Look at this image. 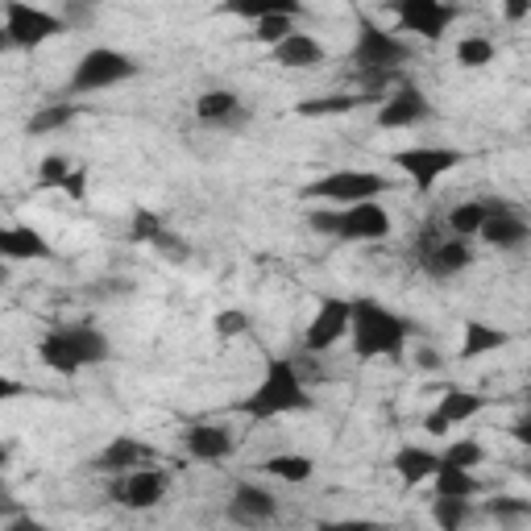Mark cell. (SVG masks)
Instances as JSON below:
<instances>
[{
    "instance_id": "43",
    "label": "cell",
    "mask_w": 531,
    "mask_h": 531,
    "mask_svg": "<svg viewBox=\"0 0 531 531\" xmlns=\"http://www.w3.org/2000/svg\"><path fill=\"white\" fill-rule=\"evenodd\" d=\"M449 428H453V424H449V419H444V411H440V407H436V411L424 419V432H432V436H444Z\"/></svg>"
},
{
    "instance_id": "11",
    "label": "cell",
    "mask_w": 531,
    "mask_h": 531,
    "mask_svg": "<svg viewBox=\"0 0 531 531\" xmlns=\"http://www.w3.org/2000/svg\"><path fill=\"white\" fill-rule=\"evenodd\" d=\"M390 9H395V17H399V30L432 38V42L449 30L453 17H457L453 0H390Z\"/></svg>"
},
{
    "instance_id": "28",
    "label": "cell",
    "mask_w": 531,
    "mask_h": 531,
    "mask_svg": "<svg viewBox=\"0 0 531 531\" xmlns=\"http://www.w3.org/2000/svg\"><path fill=\"white\" fill-rule=\"evenodd\" d=\"M75 117H79V108H75V104H67V100H59V104H46V108H38V113H34L30 121H25V133H34V137L59 133V129H67Z\"/></svg>"
},
{
    "instance_id": "36",
    "label": "cell",
    "mask_w": 531,
    "mask_h": 531,
    "mask_svg": "<svg viewBox=\"0 0 531 531\" xmlns=\"http://www.w3.org/2000/svg\"><path fill=\"white\" fill-rule=\"evenodd\" d=\"M150 245L158 249L162 258H171V262H187V258H191V245H187V241H179L171 229H158V233L150 237Z\"/></svg>"
},
{
    "instance_id": "14",
    "label": "cell",
    "mask_w": 531,
    "mask_h": 531,
    "mask_svg": "<svg viewBox=\"0 0 531 531\" xmlns=\"http://www.w3.org/2000/svg\"><path fill=\"white\" fill-rule=\"evenodd\" d=\"M432 117V104L424 100V92L411 88V83H399V92H390L378 108V125L382 129H411L419 121Z\"/></svg>"
},
{
    "instance_id": "25",
    "label": "cell",
    "mask_w": 531,
    "mask_h": 531,
    "mask_svg": "<svg viewBox=\"0 0 531 531\" xmlns=\"http://www.w3.org/2000/svg\"><path fill=\"white\" fill-rule=\"evenodd\" d=\"M507 345V332L494 328V324H482V320H469L465 324V341H461V361H473V357H486L494 349Z\"/></svg>"
},
{
    "instance_id": "1",
    "label": "cell",
    "mask_w": 531,
    "mask_h": 531,
    "mask_svg": "<svg viewBox=\"0 0 531 531\" xmlns=\"http://www.w3.org/2000/svg\"><path fill=\"white\" fill-rule=\"evenodd\" d=\"M108 353H113V345H108V337L92 324L50 328L38 341L42 366H50L54 374H79L83 366H100V361H108Z\"/></svg>"
},
{
    "instance_id": "27",
    "label": "cell",
    "mask_w": 531,
    "mask_h": 531,
    "mask_svg": "<svg viewBox=\"0 0 531 531\" xmlns=\"http://www.w3.org/2000/svg\"><path fill=\"white\" fill-rule=\"evenodd\" d=\"M440 411H444V419H449V424L457 428V424H465V419H473V415L486 411V395H478V390H444Z\"/></svg>"
},
{
    "instance_id": "35",
    "label": "cell",
    "mask_w": 531,
    "mask_h": 531,
    "mask_svg": "<svg viewBox=\"0 0 531 531\" xmlns=\"http://www.w3.org/2000/svg\"><path fill=\"white\" fill-rule=\"evenodd\" d=\"M482 457H486V449H482L478 440H453L449 449L440 453V461H444V465H461V469L482 465Z\"/></svg>"
},
{
    "instance_id": "42",
    "label": "cell",
    "mask_w": 531,
    "mask_h": 531,
    "mask_svg": "<svg viewBox=\"0 0 531 531\" xmlns=\"http://www.w3.org/2000/svg\"><path fill=\"white\" fill-rule=\"evenodd\" d=\"M511 436L523 444V449H531V407H527L523 419H515V424H511Z\"/></svg>"
},
{
    "instance_id": "10",
    "label": "cell",
    "mask_w": 531,
    "mask_h": 531,
    "mask_svg": "<svg viewBox=\"0 0 531 531\" xmlns=\"http://www.w3.org/2000/svg\"><path fill=\"white\" fill-rule=\"evenodd\" d=\"M461 162H465V154L449 150V146H415V150L395 154V166L415 183V191H432V183H440Z\"/></svg>"
},
{
    "instance_id": "8",
    "label": "cell",
    "mask_w": 531,
    "mask_h": 531,
    "mask_svg": "<svg viewBox=\"0 0 531 531\" xmlns=\"http://www.w3.org/2000/svg\"><path fill=\"white\" fill-rule=\"evenodd\" d=\"M382 191H390V179L374 175V171H332V175H320L303 187L307 200H320V204H361V200H378Z\"/></svg>"
},
{
    "instance_id": "24",
    "label": "cell",
    "mask_w": 531,
    "mask_h": 531,
    "mask_svg": "<svg viewBox=\"0 0 531 531\" xmlns=\"http://www.w3.org/2000/svg\"><path fill=\"white\" fill-rule=\"evenodd\" d=\"M502 200H465V204H457L453 212H449V233H457V237H482V229H486V220H490V212L498 208Z\"/></svg>"
},
{
    "instance_id": "19",
    "label": "cell",
    "mask_w": 531,
    "mask_h": 531,
    "mask_svg": "<svg viewBox=\"0 0 531 531\" xmlns=\"http://www.w3.org/2000/svg\"><path fill=\"white\" fill-rule=\"evenodd\" d=\"M183 449L195 461H225L233 453V432L220 424H195L183 432Z\"/></svg>"
},
{
    "instance_id": "9",
    "label": "cell",
    "mask_w": 531,
    "mask_h": 531,
    "mask_svg": "<svg viewBox=\"0 0 531 531\" xmlns=\"http://www.w3.org/2000/svg\"><path fill=\"white\" fill-rule=\"evenodd\" d=\"M411 59V50L403 46V38H395L390 30L374 21L357 25V42H353V63L361 71H399Z\"/></svg>"
},
{
    "instance_id": "40",
    "label": "cell",
    "mask_w": 531,
    "mask_h": 531,
    "mask_svg": "<svg viewBox=\"0 0 531 531\" xmlns=\"http://www.w3.org/2000/svg\"><path fill=\"white\" fill-rule=\"evenodd\" d=\"M158 229H162V225H158L154 212H137V216H133V241H146V245H150V237H154Z\"/></svg>"
},
{
    "instance_id": "46",
    "label": "cell",
    "mask_w": 531,
    "mask_h": 531,
    "mask_svg": "<svg viewBox=\"0 0 531 531\" xmlns=\"http://www.w3.org/2000/svg\"><path fill=\"white\" fill-rule=\"evenodd\" d=\"M515 473H523V478H531V461H515Z\"/></svg>"
},
{
    "instance_id": "37",
    "label": "cell",
    "mask_w": 531,
    "mask_h": 531,
    "mask_svg": "<svg viewBox=\"0 0 531 531\" xmlns=\"http://www.w3.org/2000/svg\"><path fill=\"white\" fill-rule=\"evenodd\" d=\"M100 13L96 0H63V21L71 25V30H83V25H92Z\"/></svg>"
},
{
    "instance_id": "41",
    "label": "cell",
    "mask_w": 531,
    "mask_h": 531,
    "mask_svg": "<svg viewBox=\"0 0 531 531\" xmlns=\"http://www.w3.org/2000/svg\"><path fill=\"white\" fill-rule=\"evenodd\" d=\"M502 13H507V21H523L531 17V0H502Z\"/></svg>"
},
{
    "instance_id": "45",
    "label": "cell",
    "mask_w": 531,
    "mask_h": 531,
    "mask_svg": "<svg viewBox=\"0 0 531 531\" xmlns=\"http://www.w3.org/2000/svg\"><path fill=\"white\" fill-rule=\"evenodd\" d=\"M13 395H21V382H13V378H0V399H13Z\"/></svg>"
},
{
    "instance_id": "21",
    "label": "cell",
    "mask_w": 531,
    "mask_h": 531,
    "mask_svg": "<svg viewBox=\"0 0 531 531\" xmlns=\"http://www.w3.org/2000/svg\"><path fill=\"white\" fill-rule=\"evenodd\" d=\"M440 465H444L440 453L419 449V444H407V449L395 453V473H399L403 486H424V482H432Z\"/></svg>"
},
{
    "instance_id": "17",
    "label": "cell",
    "mask_w": 531,
    "mask_h": 531,
    "mask_svg": "<svg viewBox=\"0 0 531 531\" xmlns=\"http://www.w3.org/2000/svg\"><path fill=\"white\" fill-rule=\"evenodd\" d=\"M229 519L233 523H245V527H258V523H270L278 519V498L262 486H233V498H229Z\"/></svg>"
},
{
    "instance_id": "31",
    "label": "cell",
    "mask_w": 531,
    "mask_h": 531,
    "mask_svg": "<svg viewBox=\"0 0 531 531\" xmlns=\"http://www.w3.org/2000/svg\"><path fill=\"white\" fill-rule=\"evenodd\" d=\"M469 498H444V494H436L432 498V519L444 527V531H457V527H465L469 523Z\"/></svg>"
},
{
    "instance_id": "22",
    "label": "cell",
    "mask_w": 531,
    "mask_h": 531,
    "mask_svg": "<svg viewBox=\"0 0 531 531\" xmlns=\"http://www.w3.org/2000/svg\"><path fill=\"white\" fill-rule=\"evenodd\" d=\"M274 63L278 67H291V71H307V67H320L324 63V46L312 34H291L287 42L274 46Z\"/></svg>"
},
{
    "instance_id": "26",
    "label": "cell",
    "mask_w": 531,
    "mask_h": 531,
    "mask_svg": "<svg viewBox=\"0 0 531 531\" xmlns=\"http://www.w3.org/2000/svg\"><path fill=\"white\" fill-rule=\"evenodd\" d=\"M478 490L482 482L473 478V469H461V465H440L432 478V494H444V498H473Z\"/></svg>"
},
{
    "instance_id": "13",
    "label": "cell",
    "mask_w": 531,
    "mask_h": 531,
    "mask_svg": "<svg viewBox=\"0 0 531 531\" xmlns=\"http://www.w3.org/2000/svg\"><path fill=\"white\" fill-rule=\"evenodd\" d=\"M166 486L171 482H166L162 469L137 465V469L121 473V478L113 482V502H121V507H129V511H150L166 498Z\"/></svg>"
},
{
    "instance_id": "29",
    "label": "cell",
    "mask_w": 531,
    "mask_h": 531,
    "mask_svg": "<svg viewBox=\"0 0 531 531\" xmlns=\"http://www.w3.org/2000/svg\"><path fill=\"white\" fill-rule=\"evenodd\" d=\"M270 478H278V482H307L316 473V461L312 457H303V453H274L266 465H262Z\"/></svg>"
},
{
    "instance_id": "5",
    "label": "cell",
    "mask_w": 531,
    "mask_h": 531,
    "mask_svg": "<svg viewBox=\"0 0 531 531\" xmlns=\"http://www.w3.org/2000/svg\"><path fill=\"white\" fill-rule=\"evenodd\" d=\"M415 254H419V266H424V274L436 278V283H449V278H457V274H465L473 266L469 241L457 237V233H440L436 220H428V225L419 229Z\"/></svg>"
},
{
    "instance_id": "32",
    "label": "cell",
    "mask_w": 531,
    "mask_h": 531,
    "mask_svg": "<svg viewBox=\"0 0 531 531\" xmlns=\"http://www.w3.org/2000/svg\"><path fill=\"white\" fill-rule=\"evenodd\" d=\"M457 63L465 67V71H478V67H490L494 63V42L490 38H465L461 46H457Z\"/></svg>"
},
{
    "instance_id": "30",
    "label": "cell",
    "mask_w": 531,
    "mask_h": 531,
    "mask_svg": "<svg viewBox=\"0 0 531 531\" xmlns=\"http://www.w3.org/2000/svg\"><path fill=\"white\" fill-rule=\"evenodd\" d=\"M361 104H370V96H320V100H303L299 117H341Z\"/></svg>"
},
{
    "instance_id": "23",
    "label": "cell",
    "mask_w": 531,
    "mask_h": 531,
    "mask_svg": "<svg viewBox=\"0 0 531 531\" xmlns=\"http://www.w3.org/2000/svg\"><path fill=\"white\" fill-rule=\"evenodd\" d=\"M216 13H225V17H245V21H262V17H278V13L299 17L303 5H299V0H220Z\"/></svg>"
},
{
    "instance_id": "33",
    "label": "cell",
    "mask_w": 531,
    "mask_h": 531,
    "mask_svg": "<svg viewBox=\"0 0 531 531\" xmlns=\"http://www.w3.org/2000/svg\"><path fill=\"white\" fill-rule=\"evenodd\" d=\"M295 17H287V13H278V17H262V21H254V38L262 42V46H278V42H287L291 34H295V25H291Z\"/></svg>"
},
{
    "instance_id": "3",
    "label": "cell",
    "mask_w": 531,
    "mask_h": 531,
    "mask_svg": "<svg viewBox=\"0 0 531 531\" xmlns=\"http://www.w3.org/2000/svg\"><path fill=\"white\" fill-rule=\"evenodd\" d=\"M307 407H312V395H307L299 370L283 357L270 361L258 390L237 403V411L249 419H274V415H291V411H307Z\"/></svg>"
},
{
    "instance_id": "44",
    "label": "cell",
    "mask_w": 531,
    "mask_h": 531,
    "mask_svg": "<svg viewBox=\"0 0 531 531\" xmlns=\"http://www.w3.org/2000/svg\"><path fill=\"white\" fill-rule=\"evenodd\" d=\"M415 361H419L424 370H440V366H444V357H440L436 349H419V353H415Z\"/></svg>"
},
{
    "instance_id": "15",
    "label": "cell",
    "mask_w": 531,
    "mask_h": 531,
    "mask_svg": "<svg viewBox=\"0 0 531 531\" xmlns=\"http://www.w3.org/2000/svg\"><path fill=\"white\" fill-rule=\"evenodd\" d=\"M195 117H200L204 125H212V129H245V121H249V108L241 104V96L237 92H225V88H212V92H204L200 100H195Z\"/></svg>"
},
{
    "instance_id": "12",
    "label": "cell",
    "mask_w": 531,
    "mask_h": 531,
    "mask_svg": "<svg viewBox=\"0 0 531 531\" xmlns=\"http://www.w3.org/2000/svg\"><path fill=\"white\" fill-rule=\"evenodd\" d=\"M349 328H353V303L349 299H324L316 307L312 324H307V332H303V345H307V353H324L341 337H349Z\"/></svg>"
},
{
    "instance_id": "16",
    "label": "cell",
    "mask_w": 531,
    "mask_h": 531,
    "mask_svg": "<svg viewBox=\"0 0 531 531\" xmlns=\"http://www.w3.org/2000/svg\"><path fill=\"white\" fill-rule=\"evenodd\" d=\"M482 241L494 245V249H502V254H511V249H523V245L531 241V225H527V220H523L507 200H502V204L490 212V220H486Z\"/></svg>"
},
{
    "instance_id": "18",
    "label": "cell",
    "mask_w": 531,
    "mask_h": 531,
    "mask_svg": "<svg viewBox=\"0 0 531 531\" xmlns=\"http://www.w3.org/2000/svg\"><path fill=\"white\" fill-rule=\"evenodd\" d=\"M150 457H154V453H150V444H142L137 436H113V440H108L104 449L96 453L92 469L121 478V473H129V469H137V465H146Z\"/></svg>"
},
{
    "instance_id": "38",
    "label": "cell",
    "mask_w": 531,
    "mask_h": 531,
    "mask_svg": "<svg viewBox=\"0 0 531 531\" xmlns=\"http://www.w3.org/2000/svg\"><path fill=\"white\" fill-rule=\"evenodd\" d=\"M486 511L494 519H502V523H511V519H527L531 515V502H523V498H494Z\"/></svg>"
},
{
    "instance_id": "7",
    "label": "cell",
    "mask_w": 531,
    "mask_h": 531,
    "mask_svg": "<svg viewBox=\"0 0 531 531\" xmlns=\"http://www.w3.org/2000/svg\"><path fill=\"white\" fill-rule=\"evenodd\" d=\"M67 30L71 25L63 21V13L34 9V5H25V0H9L5 5V46H13V50H34Z\"/></svg>"
},
{
    "instance_id": "6",
    "label": "cell",
    "mask_w": 531,
    "mask_h": 531,
    "mask_svg": "<svg viewBox=\"0 0 531 531\" xmlns=\"http://www.w3.org/2000/svg\"><path fill=\"white\" fill-rule=\"evenodd\" d=\"M133 75H137V63L129 59V54H121L113 46H96V50H88L75 63V71H71V96L108 92V88H117V83H125Z\"/></svg>"
},
{
    "instance_id": "2",
    "label": "cell",
    "mask_w": 531,
    "mask_h": 531,
    "mask_svg": "<svg viewBox=\"0 0 531 531\" xmlns=\"http://www.w3.org/2000/svg\"><path fill=\"white\" fill-rule=\"evenodd\" d=\"M407 332L411 324L403 316H395L390 307H382L378 299H353V353L361 361H374V357H399L407 345Z\"/></svg>"
},
{
    "instance_id": "20",
    "label": "cell",
    "mask_w": 531,
    "mask_h": 531,
    "mask_svg": "<svg viewBox=\"0 0 531 531\" xmlns=\"http://www.w3.org/2000/svg\"><path fill=\"white\" fill-rule=\"evenodd\" d=\"M0 254H5L9 262H46L54 249H50V241L38 229L9 225V229H0Z\"/></svg>"
},
{
    "instance_id": "34",
    "label": "cell",
    "mask_w": 531,
    "mask_h": 531,
    "mask_svg": "<svg viewBox=\"0 0 531 531\" xmlns=\"http://www.w3.org/2000/svg\"><path fill=\"white\" fill-rule=\"evenodd\" d=\"M71 179H75L71 158H63V154H46L42 158V166H38V183L42 187H67Z\"/></svg>"
},
{
    "instance_id": "39",
    "label": "cell",
    "mask_w": 531,
    "mask_h": 531,
    "mask_svg": "<svg viewBox=\"0 0 531 531\" xmlns=\"http://www.w3.org/2000/svg\"><path fill=\"white\" fill-rule=\"evenodd\" d=\"M245 328H249V316L245 312H220L216 316V337H225V341L229 337H241Z\"/></svg>"
},
{
    "instance_id": "47",
    "label": "cell",
    "mask_w": 531,
    "mask_h": 531,
    "mask_svg": "<svg viewBox=\"0 0 531 531\" xmlns=\"http://www.w3.org/2000/svg\"><path fill=\"white\" fill-rule=\"evenodd\" d=\"M527 407H531V390H527Z\"/></svg>"
},
{
    "instance_id": "4",
    "label": "cell",
    "mask_w": 531,
    "mask_h": 531,
    "mask_svg": "<svg viewBox=\"0 0 531 531\" xmlns=\"http://www.w3.org/2000/svg\"><path fill=\"white\" fill-rule=\"evenodd\" d=\"M307 225L324 237H341V241H386L390 237V212L378 200H361V204H324L307 216Z\"/></svg>"
}]
</instances>
